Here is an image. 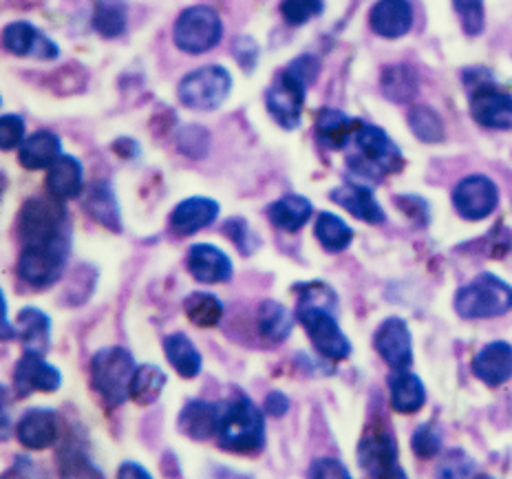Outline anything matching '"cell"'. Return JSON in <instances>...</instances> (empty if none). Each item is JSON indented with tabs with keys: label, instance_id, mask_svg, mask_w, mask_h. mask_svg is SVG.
I'll return each mask as SVG.
<instances>
[{
	"label": "cell",
	"instance_id": "1",
	"mask_svg": "<svg viewBox=\"0 0 512 479\" xmlns=\"http://www.w3.org/2000/svg\"><path fill=\"white\" fill-rule=\"evenodd\" d=\"M298 294L296 318L305 327L314 349L329 360H345L351 354V343L336 321L338 298L323 281L301 283L294 287Z\"/></svg>",
	"mask_w": 512,
	"mask_h": 479
},
{
	"label": "cell",
	"instance_id": "2",
	"mask_svg": "<svg viewBox=\"0 0 512 479\" xmlns=\"http://www.w3.org/2000/svg\"><path fill=\"white\" fill-rule=\"evenodd\" d=\"M318 73L320 62L309 53L298 56L279 73V78L272 82V87L265 93V104H268V111L276 124L287 131L301 126L307 89L309 84L316 82Z\"/></svg>",
	"mask_w": 512,
	"mask_h": 479
},
{
	"label": "cell",
	"instance_id": "3",
	"mask_svg": "<svg viewBox=\"0 0 512 479\" xmlns=\"http://www.w3.org/2000/svg\"><path fill=\"white\" fill-rule=\"evenodd\" d=\"M219 446L232 453H259L265 446V420L261 409L237 396L221 404V420L217 429Z\"/></svg>",
	"mask_w": 512,
	"mask_h": 479
},
{
	"label": "cell",
	"instance_id": "4",
	"mask_svg": "<svg viewBox=\"0 0 512 479\" xmlns=\"http://www.w3.org/2000/svg\"><path fill=\"white\" fill-rule=\"evenodd\" d=\"M354 140L358 144L360 157H349L351 173H356L358 177H369L371 182H378L382 175L398 173L402 168V151L378 126L360 122Z\"/></svg>",
	"mask_w": 512,
	"mask_h": 479
},
{
	"label": "cell",
	"instance_id": "5",
	"mask_svg": "<svg viewBox=\"0 0 512 479\" xmlns=\"http://www.w3.org/2000/svg\"><path fill=\"white\" fill-rule=\"evenodd\" d=\"M135 371L133 354L124 347H104L91 358L93 387L109 407H122L126 400H131Z\"/></svg>",
	"mask_w": 512,
	"mask_h": 479
},
{
	"label": "cell",
	"instance_id": "6",
	"mask_svg": "<svg viewBox=\"0 0 512 479\" xmlns=\"http://www.w3.org/2000/svg\"><path fill=\"white\" fill-rule=\"evenodd\" d=\"M58 199H29L18 215V239L23 248L49 246L64 239H71L67 215Z\"/></svg>",
	"mask_w": 512,
	"mask_h": 479
},
{
	"label": "cell",
	"instance_id": "7",
	"mask_svg": "<svg viewBox=\"0 0 512 479\" xmlns=\"http://www.w3.org/2000/svg\"><path fill=\"white\" fill-rule=\"evenodd\" d=\"M455 310L468 321L504 316L512 310V287L495 274H479L457 292Z\"/></svg>",
	"mask_w": 512,
	"mask_h": 479
},
{
	"label": "cell",
	"instance_id": "8",
	"mask_svg": "<svg viewBox=\"0 0 512 479\" xmlns=\"http://www.w3.org/2000/svg\"><path fill=\"white\" fill-rule=\"evenodd\" d=\"M466 84L471 91V115L486 129H512V93L501 91L486 69L466 71Z\"/></svg>",
	"mask_w": 512,
	"mask_h": 479
},
{
	"label": "cell",
	"instance_id": "9",
	"mask_svg": "<svg viewBox=\"0 0 512 479\" xmlns=\"http://www.w3.org/2000/svg\"><path fill=\"white\" fill-rule=\"evenodd\" d=\"M223 36V23L215 9L208 5H195L181 12L173 27V40L179 51L199 56L219 45Z\"/></svg>",
	"mask_w": 512,
	"mask_h": 479
},
{
	"label": "cell",
	"instance_id": "10",
	"mask_svg": "<svg viewBox=\"0 0 512 479\" xmlns=\"http://www.w3.org/2000/svg\"><path fill=\"white\" fill-rule=\"evenodd\" d=\"M232 91V76L226 67L208 65L179 82L177 95L181 104H186L192 111H215L228 100Z\"/></svg>",
	"mask_w": 512,
	"mask_h": 479
},
{
	"label": "cell",
	"instance_id": "11",
	"mask_svg": "<svg viewBox=\"0 0 512 479\" xmlns=\"http://www.w3.org/2000/svg\"><path fill=\"white\" fill-rule=\"evenodd\" d=\"M71 252V239H64L58 243H49V246H29L20 250L16 272L20 281L29 283L31 287H49L56 283L64 263L69 259Z\"/></svg>",
	"mask_w": 512,
	"mask_h": 479
},
{
	"label": "cell",
	"instance_id": "12",
	"mask_svg": "<svg viewBox=\"0 0 512 479\" xmlns=\"http://www.w3.org/2000/svg\"><path fill=\"white\" fill-rule=\"evenodd\" d=\"M358 464L371 477H407L398 462V442L389 431H369L360 440Z\"/></svg>",
	"mask_w": 512,
	"mask_h": 479
},
{
	"label": "cell",
	"instance_id": "13",
	"mask_svg": "<svg viewBox=\"0 0 512 479\" xmlns=\"http://www.w3.org/2000/svg\"><path fill=\"white\" fill-rule=\"evenodd\" d=\"M499 204V190L486 175L464 177L453 190V206L468 221H482Z\"/></svg>",
	"mask_w": 512,
	"mask_h": 479
},
{
	"label": "cell",
	"instance_id": "14",
	"mask_svg": "<svg viewBox=\"0 0 512 479\" xmlns=\"http://www.w3.org/2000/svg\"><path fill=\"white\" fill-rule=\"evenodd\" d=\"M373 345H376L378 354L382 356L384 363L391 369L404 371L413 363V343L409 325L398 316H391L384 321L376 336H373Z\"/></svg>",
	"mask_w": 512,
	"mask_h": 479
},
{
	"label": "cell",
	"instance_id": "15",
	"mask_svg": "<svg viewBox=\"0 0 512 479\" xmlns=\"http://www.w3.org/2000/svg\"><path fill=\"white\" fill-rule=\"evenodd\" d=\"M62 385V374L58 367L47 363L42 354L36 351H25L23 358L16 363L14 369V387L20 396H27L31 391L53 393Z\"/></svg>",
	"mask_w": 512,
	"mask_h": 479
},
{
	"label": "cell",
	"instance_id": "16",
	"mask_svg": "<svg viewBox=\"0 0 512 479\" xmlns=\"http://www.w3.org/2000/svg\"><path fill=\"white\" fill-rule=\"evenodd\" d=\"M3 45L14 56H29L38 60H56L60 56V47L56 42L31 23H25V20H16V23H9L5 27Z\"/></svg>",
	"mask_w": 512,
	"mask_h": 479
},
{
	"label": "cell",
	"instance_id": "17",
	"mask_svg": "<svg viewBox=\"0 0 512 479\" xmlns=\"http://www.w3.org/2000/svg\"><path fill=\"white\" fill-rule=\"evenodd\" d=\"M18 440L31 451H45L58 442L60 420L58 413L47 407L29 409L18 422Z\"/></svg>",
	"mask_w": 512,
	"mask_h": 479
},
{
	"label": "cell",
	"instance_id": "18",
	"mask_svg": "<svg viewBox=\"0 0 512 479\" xmlns=\"http://www.w3.org/2000/svg\"><path fill=\"white\" fill-rule=\"evenodd\" d=\"M188 272L199 283H226L232 279V261L212 243H197L188 252Z\"/></svg>",
	"mask_w": 512,
	"mask_h": 479
},
{
	"label": "cell",
	"instance_id": "19",
	"mask_svg": "<svg viewBox=\"0 0 512 479\" xmlns=\"http://www.w3.org/2000/svg\"><path fill=\"white\" fill-rule=\"evenodd\" d=\"M219 217V204L210 197H190L175 206L170 215V230L179 237H190L199 230H204Z\"/></svg>",
	"mask_w": 512,
	"mask_h": 479
},
{
	"label": "cell",
	"instance_id": "20",
	"mask_svg": "<svg viewBox=\"0 0 512 479\" xmlns=\"http://www.w3.org/2000/svg\"><path fill=\"white\" fill-rule=\"evenodd\" d=\"M369 25L380 38H402L413 25V7L409 0H378L369 12Z\"/></svg>",
	"mask_w": 512,
	"mask_h": 479
},
{
	"label": "cell",
	"instance_id": "21",
	"mask_svg": "<svg viewBox=\"0 0 512 479\" xmlns=\"http://www.w3.org/2000/svg\"><path fill=\"white\" fill-rule=\"evenodd\" d=\"M473 374L488 387H499L512 378V347L508 343H490L473 358Z\"/></svg>",
	"mask_w": 512,
	"mask_h": 479
},
{
	"label": "cell",
	"instance_id": "22",
	"mask_svg": "<svg viewBox=\"0 0 512 479\" xmlns=\"http://www.w3.org/2000/svg\"><path fill=\"white\" fill-rule=\"evenodd\" d=\"M221 404L208 400H190L179 413V431L192 440H208L217 435Z\"/></svg>",
	"mask_w": 512,
	"mask_h": 479
},
{
	"label": "cell",
	"instance_id": "23",
	"mask_svg": "<svg viewBox=\"0 0 512 479\" xmlns=\"http://www.w3.org/2000/svg\"><path fill=\"white\" fill-rule=\"evenodd\" d=\"M84 188V168L76 157L60 155L49 166L47 173V193L58 201H69L82 195Z\"/></svg>",
	"mask_w": 512,
	"mask_h": 479
},
{
	"label": "cell",
	"instance_id": "24",
	"mask_svg": "<svg viewBox=\"0 0 512 479\" xmlns=\"http://www.w3.org/2000/svg\"><path fill=\"white\" fill-rule=\"evenodd\" d=\"M360 122L336 109H323L316 115V140L329 151H343L354 140Z\"/></svg>",
	"mask_w": 512,
	"mask_h": 479
},
{
	"label": "cell",
	"instance_id": "25",
	"mask_svg": "<svg viewBox=\"0 0 512 479\" xmlns=\"http://www.w3.org/2000/svg\"><path fill=\"white\" fill-rule=\"evenodd\" d=\"M332 201L338 204L340 208H345L351 212L356 219L371 223V226H378V223H384V210L382 206L373 197L371 190L367 186L360 184H345L332 190Z\"/></svg>",
	"mask_w": 512,
	"mask_h": 479
},
{
	"label": "cell",
	"instance_id": "26",
	"mask_svg": "<svg viewBox=\"0 0 512 479\" xmlns=\"http://www.w3.org/2000/svg\"><path fill=\"white\" fill-rule=\"evenodd\" d=\"M62 155V142L56 133L36 131L31 137L20 144L18 159L20 166L27 170L49 168Z\"/></svg>",
	"mask_w": 512,
	"mask_h": 479
},
{
	"label": "cell",
	"instance_id": "27",
	"mask_svg": "<svg viewBox=\"0 0 512 479\" xmlns=\"http://www.w3.org/2000/svg\"><path fill=\"white\" fill-rule=\"evenodd\" d=\"M16 336H20L25 345V351H36V354H45L49 349L51 338V321L49 316L38 310V307H25L20 310L16 321Z\"/></svg>",
	"mask_w": 512,
	"mask_h": 479
},
{
	"label": "cell",
	"instance_id": "28",
	"mask_svg": "<svg viewBox=\"0 0 512 479\" xmlns=\"http://www.w3.org/2000/svg\"><path fill=\"white\" fill-rule=\"evenodd\" d=\"M256 327L263 340L279 345L292 334L294 316L279 301H263L256 310Z\"/></svg>",
	"mask_w": 512,
	"mask_h": 479
},
{
	"label": "cell",
	"instance_id": "29",
	"mask_svg": "<svg viewBox=\"0 0 512 479\" xmlns=\"http://www.w3.org/2000/svg\"><path fill=\"white\" fill-rule=\"evenodd\" d=\"M389 393H391V407L398 413H415L422 409L426 402V389L422 380L411 374V371H396L389 376Z\"/></svg>",
	"mask_w": 512,
	"mask_h": 479
},
{
	"label": "cell",
	"instance_id": "30",
	"mask_svg": "<svg viewBox=\"0 0 512 479\" xmlns=\"http://www.w3.org/2000/svg\"><path fill=\"white\" fill-rule=\"evenodd\" d=\"M312 201L303 195H285L268 208V217L279 230L296 232L312 217Z\"/></svg>",
	"mask_w": 512,
	"mask_h": 479
},
{
	"label": "cell",
	"instance_id": "31",
	"mask_svg": "<svg viewBox=\"0 0 512 479\" xmlns=\"http://www.w3.org/2000/svg\"><path fill=\"white\" fill-rule=\"evenodd\" d=\"M84 210L89 212V215L102 223L113 232H120L122 230V219H120V206H117V199L115 193L109 182H102V184H93L91 190L87 193V199H84Z\"/></svg>",
	"mask_w": 512,
	"mask_h": 479
},
{
	"label": "cell",
	"instance_id": "32",
	"mask_svg": "<svg viewBox=\"0 0 512 479\" xmlns=\"http://www.w3.org/2000/svg\"><path fill=\"white\" fill-rule=\"evenodd\" d=\"M380 87L387 100L396 104H407L418 95L420 78L409 65H391L382 71Z\"/></svg>",
	"mask_w": 512,
	"mask_h": 479
},
{
	"label": "cell",
	"instance_id": "33",
	"mask_svg": "<svg viewBox=\"0 0 512 479\" xmlns=\"http://www.w3.org/2000/svg\"><path fill=\"white\" fill-rule=\"evenodd\" d=\"M164 351H166L168 363L175 367V371L181 378H197L199 376L204 360H201L199 349L186 334H170L164 340Z\"/></svg>",
	"mask_w": 512,
	"mask_h": 479
},
{
	"label": "cell",
	"instance_id": "34",
	"mask_svg": "<svg viewBox=\"0 0 512 479\" xmlns=\"http://www.w3.org/2000/svg\"><path fill=\"white\" fill-rule=\"evenodd\" d=\"M316 239L327 252H343L354 239V230L334 212H320L314 226Z\"/></svg>",
	"mask_w": 512,
	"mask_h": 479
},
{
	"label": "cell",
	"instance_id": "35",
	"mask_svg": "<svg viewBox=\"0 0 512 479\" xmlns=\"http://www.w3.org/2000/svg\"><path fill=\"white\" fill-rule=\"evenodd\" d=\"M168 376L162 367L157 365H142L137 367L133 382H131V400L137 404H153L166 387Z\"/></svg>",
	"mask_w": 512,
	"mask_h": 479
},
{
	"label": "cell",
	"instance_id": "36",
	"mask_svg": "<svg viewBox=\"0 0 512 479\" xmlns=\"http://www.w3.org/2000/svg\"><path fill=\"white\" fill-rule=\"evenodd\" d=\"M184 312L192 325L197 327H215L223 318V303L215 294L192 292L184 301Z\"/></svg>",
	"mask_w": 512,
	"mask_h": 479
},
{
	"label": "cell",
	"instance_id": "37",
	"mask_svg": "<svg viewBox=\"0 0 512 479\" xmlns=\"http://www.w3.org/2000/svg\"><path fill=\"white\" fill-rule=\"evenodd\" d=\"M93 29L104 38H117L126 31V3L122 0H98L93 12Z\"/></svg>",
	"mask_w": 512,
	"mask_h": 479
},
{
	"label": "cell",
	"instance_id": "38",
	"mask_svg": "<svg viewBox=\"0 0 512 479\" xmlns=\"http://www.w3.org/2000/svg\"><path fill=\"white\" fill-rule=\"evenodd\" d=\"M409 126L413 135L424 144H440L444 140V124L431 106H413L409 111Z\"/></svg>",
	"mask_w": 512,
	"mask_h": 479
},
{
	"label": "cell",
	"instance_id": "39",
	"mask_svg": "<svg viewBox=\"0 0 512 479\" xmlns=\"http://www.w3.org/2000/svg\"><path fill=\"white\" fill-rule=\"evenodd\" d=\"M60 473L76 477V475H102L98 466L91 462V457L76 442H67L60 449Z\"/></svg>",
	"mask_w": 512,
	"mask_h": 479
},
{
	"label": "cell",
	"instance_id": "40",
	"mask_svg": "<svg viewBox=\"0 0 512 479\" xmlns=\"http://www.w3.org/2000/svg\"><path fill=\"white\" fill-rule=\"evenodd\" d=\"M323 12V0H283L281 3V16L285 18V23L292 27H301Z\"/></svg>",
	"mask_w": 512,
	"mask_h": 479
},
{
	"label": "cell",
	"instance_id": "41",
	"mask_svg": "<svg viewBox=\"0 0 512 479\" xmlns=\"http://www.w3.org/2000/svg\"><path fill=\"white\" fill-rule=\"evenodd\" d=\"M223 232H226V237L241 250V254H245V257H250V254L259 250L261 246V239L256 237V232L243 217L228 219L223 223Z\"/></svg>",
	"mask_w": 512,
	"mask_h": 479
},
{
	"label": "cell",
	"instance_id": "42",
	"mask_svg": "<svg viewBox=\"0 0 512 479\" xmlns=\"http://www.w3.org/2000/svg\"><path fill=\"white\" fill-rule=\"evenodd\" d=\"M175 142L181 155H186L190 159H201L208 153L210 137H208V131L201 129V126H184V129L179 131Z\"/></svg>",
	"mask_w": 512,
	"mask_h": 479
},
{
	"label": "cell",
	"instance_id": "43",
	"mask_svg": "<svg viewBox=\"0 0 512 479\" xmlns=\"http://www.w3.org/2000/svg\"><path fill=\"white\" fill-rule=\"evenodd\" d=\"M411 446H413L415 455L422 457V460H429V457H435L437 453H440L442 435L431 422H424L418 429H415L413 438H411Z\"/></svg>",
	"mask_w": 512,
	"mask_h": 479
},
{
	"label": "cell",
	"instance_id": "44",
	"mask_svg": "<svg viewBox=\"0 0 512 479\" xmlns=\"http://www.w3.org/2000/svg\"><path fill=\"white\" fill-rule=\"evenodd\" d=\"M455 12L460 14L468 36L482 34L484 29V0H453Z\"/></svg>",
	"mask_w": 512,
	"mask_h": 479
},
{
	"label": "cell",
	"instance_id": "45",
	"mask_svg": "<svg viewBox=\"0 0 512 479\" xmlns=\"http://www.w3.org/2000/svg\"><path fill=\"white\" fill-rule=\"evenodd\" d=\"M25 142V122L20 115H3L0 120V148L12 151V148Z\"/></svg>",
	"mask_w": 512,
	"mask_h": 479
},
{
	"label": "cell",
	"instance_id": "46",
	"mask_svg": "<svg viewBox=\"0 0 512 479\" xmlns=\"http://www.w3.org/2000/svg\"><path fill=\"white\" fill-rule=\"evenodd\" d=\"M475 471V464L468 455L462 451H453L446 455L444 464L440 466V475L442 477H466Z\"/></svg>",
	"mask_w": 512,
	"mask_h": 479
},
{
	"label": "cell",
	"instance_id": "47",
	"mask_svg": "<svg viewBox=\"0 0 512 479\" xmlns=\"http://www.w3.org/2000/svg\"><path fill=\"white\" fill-rule=\"evenodd\" d=\"M234 58H237L239 65L250 73L256 67V62H259V45H256L254 38L241 36L234 40Z\"/></svg>",
	"mask_w": 512,
	"mask_h": 479
},
{
	"label": "cell",
	"instance_id": "48",
	"mask_svg": "<svg viewBox=\"0 0 512 479\" xmlns=\"http://www.w3.org/2000/svg\"><path fill=\"white\" fill-rule=\"evenodd\" d=\"M309 477H351L349 468L340 462L334 460V457H318V460L309 466Z\"/></svg>",
	"mask_w": 512,
	"mask_h": 479
},
{
	"label": "cell",
	"instance_id": "49",
	"mask_svg": "<svg viewBox=\"0 0 512 479\" xmlns=\"http://www.w3.org/2000/svg\"><path fill=\"white\" fill-rule=\"evenodd\" d=\"M396 206H400L409 217L415 219V223H420V226H426V223H429V206H426L424 199L413 197V195H402L396 199Z\"/></svg>",
	"mask_w": 512,
	"mask_h": 479
},
{
	"label": "cell",
	"instance_id": "50",
	"mask_svg": "<svg viewBox=\"0 0 512 479\" xmlns=\"http://www.w3.org/2000/svg\"><path fill=\"white\" fill-rule=\"evenodd\" d=\"M265 413L272 415V418H283V415L290 411V398L285 396L283 391H272L268 393V398H265Z\"/></svg>",
	"mask_w": 512,
	"mask_h": 479
},
{
	"label": "cell",
	"instance_id": "51",
	"mask_svg": "<svg viewBox=\"0 0 512 479\" xmlns=\"http://www.w3.org/2000/svg\"><path fill=\"white\" fill-rule=\"evenodd\" d=\"M117 475H120V477H140V479H151V473H148L144 466L135 464V462H124V464L120 466V471H117Z\"/></svg>",
	"mask_w": 512,
	"mask_h": 479
}]
</instances>
